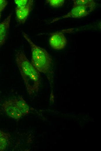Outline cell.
<instances>
[{
    "label": "cell",
    "instance_id": "obj_1",
    "mask_svg": "<svg viewBox=\"0 0 101 151\" xmlns=\"http://www.w3.org/2000/svg\"><path fill=\"white\" fill-rule=\"evenodd\" d=\"M15 62L29 95L38 91L40 83V72L32 65L25 54L18 51Z\"/></svg>",
    "mask_w": 101,
    "mask_h": 151
},
{
    "label": "cell",
    "instance_id": "obj_3",
    "mask_svg": "<svg viewBox=\"0 0 101 151\" xmlns=\"http://www.w3.org/2000/svg\"><path fill=\"white\" fill-rule=\"evenodd\" d=\"M2 107L8 116L15 119L18 120L23 116L14 99L5 101L2 104Z\"/></svg>",
    "mask_w": 101,
    "mask_h": 151
},
{
    "label": "cell",
    "instance_id": "obj_13",
    "mask_svg": "<svg viewBox=\"0 0 101 151\" xmlns=\"http://www.w3.org/2000/svg\"><path fill=\"white\" fill-rule=\"evenodd\" d=\"M8 2L6 0H0V14L7 5Z\"/></svg>",
    "mask_w": 101,
    "mask_h": 151
},
{
    "label": "cell",
    "instance_id": "obj_9",
    "mask_svg": "<svg viewBox=\"0 0 101 151\" xmlns=\"http://www.w3.org/2000/svg\"><path fill=\"white\" fill-rule=\"evenodd\" d=\"M10 135L0 130V151L5 150L8 145Z\"/></svg>",
    "mask_w": 101,
    "mask_h": 151
},
{
    "label": "cell",
    "instance_id": "obj_8",
    "mask_svg": "<svg viewBox=\"0 0 101 151\" xmlns=\"http://www.w3.org/2000/svg\"><path fill=\"white\" fill-rule=\"evenodd\" d=\"M16 104L23 115L29 113V107L25 101L21 97L14 99Z\"/></svg>",
    "mask_w": 101,
    "mask_h": 151
},
{
    "label": "cell",
    "instance_id": "obj_11",
    "mask_svg": "<svg viewBox=\"0 0 101 151\" xmlns=\"http://www.w3.org/2000/svg\"><path fill=\"white\" fill-rule=\"evenodd\" d=\"M46 2L53 7L58 8L62 6L64 4V0H46Z\"/></svg>",
    "mask_w": 101,
    "mask_h": 151
},
{
    "label": "cell",
    "instance_id": "obj_5",
    "mask_svg": "<svg viewBox=\"0 0 101 151\" xmlns=\"http://www.w3.org/2000/svg\"><path fill=\"white\" fill-rule=\"evenodd\" d=\"M33 4V0H28L25 6L19 7L15 8V13L17 20L20 24L24 23L32 10Z\"/></svg>",
    "mask_w": 101,
    "mask_h": 151
},
{
    "label": "cell",
    "instance_id": "obj_4",
    "mask_svg": "<svg viewBox=\"0 0 101 151\" xmlns=\"http://www.w3.org/2000/svg\"><path fill=\"white\" fill-rule=\"evenodd\" d=\"M94 9L82 5L73 6V8L69 12L55 21L69 17L75 18L83 17L89 15Z\"/></svg>",
    "mask_w": 101,
    "mask_h": 151
},
{
    "label": "cell",
    "instance_id": "obj_10",
    "mask_svg": "<svg viewBox=\"0 0 101 151\" xmlns=\"http://www.w3.org/2000/svg\"><path fill=\"white\" fill-rule=\"evenodd\" d=\"M73 1V6L82 5L94 8L96 6V3L93 0H74Z\"/></svg>",
    "mask_w": 101,
    "mask_h": 151
},
{
    "label": "cell",
    "instance_id": "obj_7",
    "mask_svg": "<svg viewBox=\"0 0 101 151\" xmlns=\"http://www.w3.org/2000/svg\"><path fill=\"white\" fill-rule=\"evenodd\" d=\"M11 15H9L0 23V47L5 43L10 27Z\"/></svg>",
    "mask_w": 101,
    "mask_h": 151
},
{
    "label": "cell",
    "instance_id": "obj_14",
    "mask_svg": "<svg viewBox=\"0 0 101 151\" xmlns=\"http://www.w3.org/2000/svg\"><path fill=\"white\" fill-rule=\"evenodd\" d=\"M1 17V14H0V19Z\"/></svg>",
    "mask_w": 101,
    "mask_h": 151
},
{
    "label": "cell",
    "instance_id": "obj_6",
    "mask_svg": "<svg viewBox=\"0 0 101 151\" xmlns=\"http://www.w3.org/2000/svg\"><path fill=\"white\" fill-rule=\"evenodd\" d=\"M49 43L53 49L60 50L63 48L67 44V39L64 34L60 32L52 33L49 39Z\"/></svg>",
    "mask_w": 101,
    "mask_h": 151
},
{
    "label": "cell",
    "instance_id": "obj_12",
    "mask_svg": "<svg viewBox=\"0 0 101 151\" xmlns=\"http://www.w3.org/2000/svg\"><path fill=\"white\" fill-rule=\"evenodd\" d=\"M28 0H15L14 2L17 6H22L26 5Z\"/></svg>",
    "mask_w": 101,
    "mask_h": 151
},
{
    "label": "cell",
    "instance_id": "obj_2",
    "mask_svg": "<svg viewBox=\"0 0 101 151\" xmlns=\"http://www.w3.org/2000/svg\"><path fill=\"white\" fill-rule=\"evenodd\" d=\"M23 35L31 48V63L40 73H47L52 64L51 56L45 49L34 43L25 33H23Z\"/></svg>",
    "mask_w": 101,
    "mask_h": 151
}]
</instances>
